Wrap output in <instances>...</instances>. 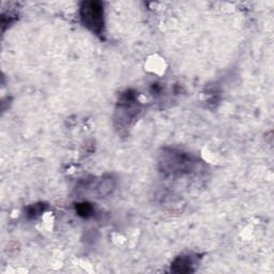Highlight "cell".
I'll return each mask as SVG.
<instances>
[{
    "label": "cell",
    "mask_w": 274,
    "mask_h": 274,
    "mask_svg": "<svg viewBox=\"0 0 274 274\" xmlns=\"http://www.w3.org/2000/svg\"><path fill=\"white\" fill-rule=\"evenodd\" d=\"M76 211H78V215L84 216V217H88L92 215L93 209L90 204L88 202H83V204H79L76 207Z\"/></svg>",
    "instance_id": "cell-5"
},
{
    "label": "cell",
    "mask_w": 274,
    "mask_h": 274,
    "mask_svg": "<svg viewBox=\"0 0 274 274\" xmlns=\"http://www.w3.org/2000/svg\"><path fill=\"white\" fill-rule=\"evenodd\" d=\"M194 261L191 256H181L174 260L172 270L176 273H190L193 272Z\"/></svg>",
    "instance_id": "cell-3"
},
{
    "label": "cell",
    "mask_w": 274,
    "mask_h": 274,
    "mask_svg": "<svg viewBox=\"0 0 274 274\" xmlns=\"http://www.w3.org/2000/svg\"><path fill=\"white\" fill-rule=\"evenodd\" d=\"M42 210H43V208L41 205H34L28 208V215H28L29 217H35L37 215H39L42 212Z\"/></svg>",
    "instance_id": "cell-6"
},
{
    "label": "cell",
    "mask_w": 274,
    "mask_h": 274,
    "mask_svg": "<svg viewBox=\"0 0 274 274\" xmlns=\"http://www.w3.org/2000/svg\"><path fill=\"white\" fill-rule=\"evenodd\" d=\"M115 186H116V182L113 178H105L97 185V192L98 195L100 197L107 196L114 191Z\"/></svg>",
    "instance_id": "cell-4"
},
{
    "label": "cell",
    "mask_w": 274,
    "mask_h": 274,
    "mask_svg": "<svg viewBox=\"0 0 274 274\" xmlns=\"http://www.w3.org/2000/svg\"><path fill=\"white\" fill-rule=\"evenodd\" d=\"M80 20L93 34L102 35L104 28V9L100 1H85L80 5Z\"/></svg>",
    "instance_id": "cell-2"
},
{
    "label": "cell",
    "mask_w": 274,
    "mask_h": 274,
    "mask_svg": "<svg viewBox=\"0 0 274 274\" xmlns=\"http://www.w3.org/2000/svg\"><path fill=\"white\" fill-rule=\"evenodd\" d=\"M160 165L164 173L169 175H182L190 173L191 169L194 167L195 162L188 153L171 149L163 152Z\"/></svg>",
    "instance_id": "cell-1"
}]
</instances>
